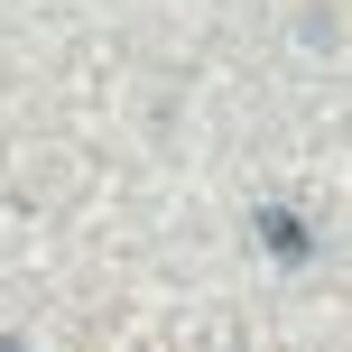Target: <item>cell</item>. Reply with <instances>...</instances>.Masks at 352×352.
Returning <instances> with one entry per match:
<instances>
[{
    "mask_svg": "<svg viewBox=\"0 0 352 352\" xmlns=\"http://www.w3.org/2000/svg\"><path fill=\"white\" fill-rule=\"evenodd\" d=\"M260 241L278 250V260H306V223H297V213H278V204L260 213Z\"/></svg>",
    "mask_w": 352,
    "mask_h": 352,
    "instance_id": "obj_1",
    "label": "cell"
}]
</instances>
